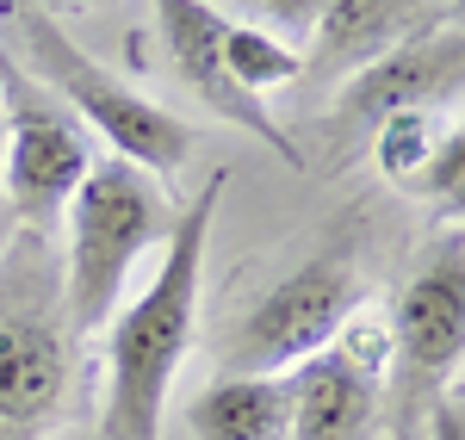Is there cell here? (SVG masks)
<instances>
[{
	"label": "cell",
	"instance_id": "obj_15",
	"mask_svg": "<svg viewBox=\"0 0 465 440\" xmlns=\"http://www.w3.org/2000/svg\"><path fill=\"white\" fill-rule=\"evenodd\" d=\"M403 192H416V199L440 205V211H447V223L465 236V112L447 124V131H440V143H434L429 168L403 186Z\"/></svg>",
	"mask_w": 465,
	"mask_h": 440
},
{
	"label": "cell",
	"instance_id": "obj_16",
	"mask_svg": "<svg viewBox=\"0 0 465 440\" xmlns=\"http://www.w3.org/2000/svg\"><path fill=\"white\" fill-rule=\"evenodd\" d=\"M261 13L273 25H286V32H311L322 13H329V0H261Z\"/></svg>",
	"mask_w": 465,
	"mask_h": 440
},
{
	"label": "cell",
	"instance_id": "obj_8",
	"mask_svg": "<svg viewBox=\"0 0 465 440\" xmlns=\"http://www.w3.org/2000/svg\"><path fill=\"white\" fill-rule=\"evenodd\" d=\"M149 6H155V32H162V50H168V69H174L180 87H186L193 100H205L212 118L236 124L254 143H267L286 168H304L298 143L280 131V118L267 112V100H249V93L230 81V69H223V25H230V19L217 13L212 0H149Z\"/></svg>",
	"mask_w": 465,
	"mask_h": 440
},
{
	"label": "cell",
	"instance_id": "obj_10",
	"mask_svg": "<svg viewBox=\"0 0 465 440\" xmlns=\"http://www.w3.org/2000/svg\"><path fill=\"white\" fill-rule=\"evenodd\" d=\"M280 385H286L292 409L286 440H366L385 416V372L348 354L341 341H329L322 354L280 372Z\"/></svg>",
	"mask_w": 465,
	"mask_h": 440
},
{
	"label": "cell",
	"instance_id": "obj_12",
	"mask_svg": "<svg viewBox=\"0 0 465 440\" xmlns=\"http://www.w3.org/2000/svg\"><path fill=\"white\" fill-rule=\"evenodd\" d=\"M186 422L199 440H286L292 435V409L280 378H254V372H223L217 385H205Z\"/></svg>",
	"mask_w": 465,
	"mask_h": 440
},
{
	"label": "cell",
	"instance_id": "obj_9",
	"mask_svg": "<svg viewBox=\"0 0 465 440\" xmlns=\"http://www.w3.org/2000/svg\"><path fill=\"white\" fill-rule=\"evenodd\" d=\"M465 93V32L460 25H429L422 37L397 44L372 69L335 87V131H379L397 112H434L440 100Z\"/></svg>",
	"mask_w": 465,
	"mask_h": 440
},
{
	"label": "cell",
	"instance_id": "obj_1",
	"mask_svg": "<svg viewBox=\"0 0 465 440\" xmlns=\"http://www.w3.org/2000/svg\"><path fill=\"white\" fill-rule=\"evenodd\" d=\"M223 205V174L199 186L180 205L174 230L162 242L155 279L131 304L112 310L106 335V391H100V440H162V409L199 329V292H205V249Z\"/></svg>",
	"mask_w": 465,
	"mask_h": 440
},
{
	"label": "cell",
	"instance_id": "obj_17",
	"mask_svg": "<svg viewBox=\"0 0 465 440\" xmlns=\"http://www.w3.org/2000/svg\"><path fill=\"white\" fill-rule=\"evenodd\" d=\"M429 440H465V409L453 404V397H440V404L429 409V428H422Z\"/></svg>",
	"mask_w": 465,
	"mask_h": 440
},
{
	"label": "cell",
	"instance_id": "obj_20",
	"mask_svg": "<svg viewBox=\"0 0 465 440\" xmlns=\"http://www.w3.org/2000/svg\"><path fill=\"white\" fill-rule=\"evenodd\" d=\"M0 149H6V118H0Z\"/></svg>",
	"mask_w": 465,
	"mask_h": 440
},
{
	"label": "cell",
	"instance_id": "obj_13",
	"mask_svg": "<svg viewBox=\"0 0 465 440\" xmlns=\"http://www.w3.org/2000/svg\"><path fill=\"white\" fill-rule=\"evenodd\" d=\"M223 69H230V81H236L249 100H267V93H280V87H292V81L304 74V50L286 44L280 32H267V25L230 19V25H223Z\"/></svg>",
	"mask_w": 465,
	"mask_h": 440
},
{
	"label": "cell",
	"instance_id": "obj_14",
	"mask_svg": "<svg viewBox=\"0 0 465 440\" xmlns=\"http://www.w3.org/2000/svg\"><path fill=\"white\" fill-rule=\"evenodd\" d=\"M434 143H440L434 112H397V118L379 124V137H372V168H379L391 186H410L422 168H429Z\"/></svg>",
	"mask_w": 465,
	"mask_h": 440
},
{
	"label": "cell",
	"instance_id": "obj_3",
	"mask_svg": "<svg viewBox=\"0 0 465 440\" xmlns=\"http://www.w3.org/2000/svg\"><path fill=\"white\" fill-rule=\"evenodd\" d=\"M174 199L162 192L155 174L131 161H94L87 181L74 186L69 211H63V304H69L74 335H100L118 310V298L131 286L137 260L162 255L168 230H174Z\"/></svg>",
	"mask_w": 465,
	"mask_h": 440
},
{
	"label": "cell",
	"instance_id": "obj_6",
	"mask_svg": "<svg viewBox=\"0 0 465 440\" xmlns=\"http://www.w3.org/2000/svg\"><path fill=\"white\" fill-rule=\"evenodd\" d=\"M0 118H6L0 199L13 205V223L19 230L56 236V223L69 211L74 186L87 181L94 155H87V131L74 124V112L13 63V44L6 37H0Z\"/></svg>",
	"mask_w": 465,
	"mask_h": 440
},
{
	"label": "cell",
	"instance_id": "obj_18",
	"mask_svg": "<svg viewBox=\"0 0 465 440\" xmlns=\"http://www.w3.org/2000/svg\"><path fill=\"white\" fill-rule=\"evenodd\" d=\"M50 6H69V0H6V13H50Z\"/></svg>",
	"mask_w": 465,
	"mask_h": 440
},
{
	"label": "cell",
	"instance_id": "obj_5",
	"mask_svg": "<svg viewBox=\"0 0 465 440\" xmlns=\"http://www.w3.org/2000/svg\"><path fill=\"white\" fill-rule=\"evenodd\" d=\"M465 360V236L447 223L416 255L391 310V372H385V428L391 440H422L429 409L447 397Z\"/></svg>",
	"mask_w": 465,
	"mask_h": 440
},
{
	"label": "cell",
	"instance_id": "obj_11",
	"mask_svg": "<svg viewBox=\"0 0 465 440\" xmlns=\"http://www.w3.org/2000/svg\"><path fill=\"white\" fill-rule=\"evenodd\" d=\"M429 25H440L434 0H329V13L311 25L304 74L322 87H341L379 56H391L397 44L422 37Z\"/></svg>",
	"mask_w": 465,
	"mask_h": 440
},
{
	"label": "cell",
	"instance_id": "obj_19",
	"mask_svg": "<svg viewBox=\"0 0 465 440\" xmlns=\"http://www.w3.org/2000/svg\"><path fill=\"white\" fill-rule=\"evenodd\" d=\"M13 230H19V223H13V205H6V199H0V249H6V242H13Z\"/></svg>",
	"mask_w": 465,
	"mask_h": 440
},
{
	"label": "cell",
	"instance_id": "obj_4",
	"mask_svg": "<svg viewBox=\"0 0 465 440\" xmlns=\"http://www.w3.org/2000/svg\"><path fill=\"white\" fill-rule=\"evenodd\" d=\"M13 44H19V69L37 87H50L74 112V124L112 149V161H131L155 181H168L193 161V149H199L193 124L162 100H149L143 87H131L124 74H112L100 56H87L56 25V13H13Z\"/></svg>",
	"mask_w": 465,
	"mask_h": 440
},
{
	"label": "cell",
	"instance_id": "obj_2",
	"mask_svg": "<svg viewBox=\"0 0 465 440\" xmlns=\"http://www.w3.org/2000/svg\"><path fill=\"white\" fill-rule=\"evenodd\" d=\"M74 323L63 304V249L13 230L0 249V440H44L74 391Z\"/></svg>",
	"mask_w": 465,
	"mask_h": 440
},
{
	"label": "cell",
	"instance_id": "obj_7",
	"mask_svg": "<svg viewBox=\"0 0 465 440\" xmlns=\"http://www.w3.org/2000/svg\"><path fill=\"white\" fill-rule=\"evenodd\" d=\"M360 304H366V279H360L354 255L322 249V255L298 260L286 279H273L236 317V329L223 341V367L254 372V378H280L298 360L322 354Z\"/></svg>",
	"mask_w": 465,
	"mask_h": 440
}]
</instances>
